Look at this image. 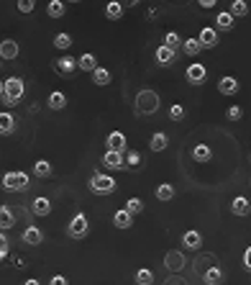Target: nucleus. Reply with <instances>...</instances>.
<instances>
[{
  "mask_svg": "<svg viewBox=\"0 0 251 285\" xmlns=\"http://www.w3.org/2000/svg\"><path fill=\"white\" fill-rule=\"evenodd\" d=\"M159 105H161V101H159V95L154 90L143 87V90L136 93V113L139 116H154L159 111Z\"/></svg>",
  "mask_w": 251,
  "mask_h": 285,
  "instance_id": "f257e3e1",
  "label": "nucleus"
},
{
  "mask_svg": "<svg viewBox=\"0 0 251 285\" xmlns=\"http://www.w3.org/2000/svg\"><path fill=\"white\" fill-rule=\"evenodd\" d=\"M3 85H5L3 103H5V105H18V103H21V98H23V93H26L23 80H21V77H8Z\"/></svg>",
  "mask_w": 251,
  "mask_h": 285,
  "instance_id": "f03ea898",
  "label": "nucleus"
},
{
  "mask_svg": "<svg viewBox=\"0 0 251 285\" xmlns=\"http://www.w3.org/2000/svg\"><path fill=\"white\" fill-rule=\"evenodd\" d=\"M29 185H31V177L26 172H5L3 175V190H8V193H23V190H29Z\"/></svg>",
  "mask_w": 251,
  "mask_h": 285,
  "instance_id": "7ed1b4c3",
  "label": "nucleus"
},
{
  "mask_svg": "<svg viewBox=\"0 0 251 285\" xmlns=\"http://www.w3.org/2000/svg\"><path fill=\"white\" fill-rule=\"evenodd\" d=\"M90 190H93L95 195H110L115 190V180L110 175H100V172H95L93 177H90Z\"/></svg>",
  "mask_w": 251,
  "mask_h": 285,
  "instance_id": "20e7f679",
  "label": "nucleus"
},
{
  "mask_svg": "<svg viewBox=\"0 0 251 285\" xmlns=\"http://www.w3.org/2000/svg\"><path fill=\"white\" fill-rule=\"evenodd\" d=\"M87 229H90L87 216L85 213H77V216H72V221L67 224V236L69 239H82V236H87Z\"/></svg>",
  "mask_w": 251,
  "mask_h": 285,
  "instance_id": "39448f33",
  "label": "nucleus"
},
{
  "mask_svg": "<svg viewBox=\"0 0 251 285\" xmlns=\"http://www.w3.org/2000/svg\"><path fill=\"white\" fill-rule=\"evenodd\" d=\"M185 77H187V83H190V85H203L205 77H208V69H205L200 62H192V65L187 67Z\"/></svg>",
  "mask_w": 251,
  "mask_h": 285,
  "instance_id": "423d86ee",
  "label": "nucleus"
},
{
  "mask_svg": "<svg viewBox=\"0 0 251 285\" xmlns=\"http://www.w3.org/2000/svg\"><path fill=\"white\" fill-rule=\"evenodd\" d=\"M164 265H167V270H169V272H182V267L187 265V260H185V254H182V252L172 249V252H167Z\"/></svg>",
  "mask_w": 251,
  "mask_h": 285,
  "instance_id": "0eeeda50",
  "label": "nucleus"
},
{
  "mask_svg": "<svg viewBox=\"0 0 251 285\" xmlns=\"http://www.w3.org/2000/svg\"><path fill=\"white\" fill-rule=\"evenodd\" d=\"M195 41L200 44V49H213V47H218V31L210 29V26H205Z\"/></svg>",
  "mask_w": 251,
  "mask_h": 285,
  "instance_id": "6e6552de",
  "label": "nucleus"
},
{
  "mask_svg": "<svg viewBox=\"0 0 251 285\" xmlns=\"http://www.w3.org/2000/svg\"><path fill=\"white\" fill-rule=\"evenodd\" d=\"M105 144H108V152H126V134L123 131H110L108 134V139H105Z\"/></svg>",
  "mask_w": 251,
  "mask_h": 285,
  "instance_id": "1a4fd4ad",
  "label": "nucleus"
},
{
  "mask_svg": "<svg viewBox=\"0 0 251 285\" xmlns=\"http://www.w3.org/2000/svg\"><path fill=\"white\" fill-rule=\"evenodd\" d=\"M218 90H220L223 95H236V93H238V80L231 77V75L220 77V80H218Z\"/></svg>",
  "mask_w": 251,
  "mask_h": 285,
  "instance_id": "9d476101",
  "label": "nucleus"
},
{
  "mask_svg": "<svg viewBox=\"0 0 251 285\" xmlns=\"http://www.w3.org/2000/svg\"><path fill=\"white\" fill-rule=\"evenodd\" d=\"M0 59H18V41L13 39L0 41Z\"/></svg>",
  "mask_w": 251,
  "mask_h": 285,
  "instance_id": "9b49d317",
  "label": "nucleus"
},
{
  "mask_svg": "<svg viewBox=\"0 0 251 285\" xmlns=\"http://www.w3.org/2000/svg\"><path fill=\"white\" fill-rule=\"evenodd\" d=\"M103 165L108 167V170H123L126 162H123V154L121 152H105L103 157Z\"/></svg>",
  "mask_w": 251,
  "mask_h": 285,
  "instance_id": "f8f14e48",
  "label": "nucleus"
},
{
  "mask_svg": "<svg viewBox=\"0 0 251 285\" xmlns=\"http://www.w3.org/2000/svg\"><path fill=\"white\" fill-rule=\"evenodd\" d=\"M44 242V234H41V229H36V226H29L23 231V244H29V247H39Z\"/></svg>",
  "mask_w": 251,
  "mask_h": 285,
  "instance_id": "ddd939ff",
  "label": "nucleus"
},
{
  "mask_svg": "<svg viewBox=\"0 0 251 285\" xmlns=\"http://www.w3.org/2000/svg\"><path fill=\"white\" fill-rule=\"evenodd\" d=\"M200 244H203V236H200V231H185L182 234V247L185 249H200Z\"/></svg>",
  "mask_w": 251,
  "mask_h": 285,
  "instance_id": "4468645a",
  "label": "nucleus"
},
{
  "mask_svg": "<svg viewBox=\"0 0 251 285\" xmlns=\"http://www.w3.org/2000/svg\"><path fill=\"white\" fill-rule=\"evenodd\" d=\"M249 211H251V203H249V198H244V195L233 198V203H231V213H233V216H246Z\"/></svg>",
  "mask_w": 251,
  "mask_h": 285,
  "instance_id": "2eb2a0df",
  "label": "nucleus"
},
{
  "mask_svg": "<svg viewBox=\"0 0 251 285\" xmlns=\"http://www.w3.org/2000/svg\"><path fill=\"white\" fill-rule=\"evenodd\" d=\"M54 69L62 72V75H72L77 69V57H62L57 65H54Z\"/></svg>",
  "mask_w": 251,
  "mask_h": 285,
  "instance_id": "dca6fc26",
  "label": "nucleus"
},
{
  "mask_svg": "<svg viewBox=\"0 0 251 285\" xmlns=\"http://www.w3.org/2000/svg\"><path fill=\"white\" fill-rule=\"evenodd\" d=\"M13 131H16V118L8 111H3L0 113V134L8 136V134H13Z\"/></svg>",
  "mask_w": 251,
  "mask_h": 285,
  "instance_id": "f3484780",
  "label": "nucleus"
},
{
  "mask_svg": "<svg viewBox=\"0 0 251 285\" xmlns=\"http://www.w3.org/2000/svg\"><path fill=\"white\" fill-rule=\"evenodd\" d=\"M174 57H177L174 49H167V47H159V49H157V62H159L161 67H169V65L174 62Z\"/></svg>",
  "mask_w": 251,
  "mask_h": 285,
  "instance_id": "a211bd4d",
  "label": "nucleus"
},
{
  "mask_svg": "<svg viewBox=\"0 0 251 285\" xmlns=\"http://www.w3.org/2000/svg\"><path fill=\"white\" fill-rule=\"evenodd\" d=\"M167 144H169L167 134H161V131L151 134V139H149V147H151V152H161V149H167Z\"/></svg>",
  "mask_w": 251,
  "mask_h": 285,
  "instance_id": "6ab92c4d",
  "label": "nucleus"
},
{
  "mask_svg": "<svg viewBox=\"0 0 251 285\" xmlns=\"http://www.w3.org/2000/svg\"><path fill=\"white\" fill-rule=\"evenodd\" d=\"M77 67L82 69V72H95V67H97V59H95V54H82V57H77Z\"/></svg>",
  "mask_w": 251,
  "mask_h": 285,
  "instance_id": "aec40b11",
  "label": "nucleus"
},
{
  "mask_svg": "<svg viewBox=\"0 0 251 285\" xmlns=\"http://www.w3.org/2000/svg\"><path fill=\"white\" fill-rule=\"evenodd\" d=\"M31 211L36 213V216H49V213H51V203H49V198H36V201L31 203Z\"/></svg>",
  "mask_w": 251,
  "mask_h": 285,
  "instance_id": "412c9836",
  "label": "nucleus"
},
{
  "mask_svg": "<svg viewBox=\"0 0 251 285\" xmlns=\"http://www.w3.org/2000/svg\"><path fill=\"white\" fill-rule=\"evenodd\" d=\"M93 83H95L97 87H105V85H110V72H108L105 67H100V65H97V67H95V72H93Z\"/></svg>",
  "mask_w": 251,
  "mask_h": 285,
  "instance_id": "4be33fe9",
  "label": "nucleus"
},
{
  "mask_svg": "<svg viewBox=\"0 0 251 285\" xmlns=\"http://www.w3.org/2000/svg\"><path fill=\"white\" fill-rule=\"evenodd\" d=\"M210 157H213V152H210L208 144H197L192 149V159H195V162H210Z\"/></svg>",
  "mask_w": 251,
  "mask_h": 285,
  "instance_id": "5701e85b",
  "label": "nucleus"
},
{
  "mask_svg": "<svg viewBox=\"0 0 251 285\" xmlns=\"http://www.w3.org/2000/svg\"><path fill=\"white\" fill-rule=\"evenodd\" d=\"M16 224V216H13V211L8 208V206H0V229H11Z\"/></svg>",
  "mask_w": 251,
  "mask_h": 285,
  "instance_id": "b1692460",
  "label": "nucleus"
},
{
  "mask_svg": "<svg viewBox=\"0 0 251 285\" xmlns=\"http://www.w3.org/2000/svg\"><path fill=\"white\" fill-rule=\"evenodd\" d=\"M64 105H67V95H64V93L54 90V93L49 95V108H51V111H62Z\"/></svg>",
  "mask_w": 251,
  "mask_h": 285,
  "instance_id": "393cba45",
  "label": "nucleus"
},
{
  "mask_svg": "<svg viewBox=\"0 0 251 285\" xmlns=\"http://www.w3.org/2000/svg\"><path fill=\"white\" fill-rule=\"evenodd\" d=\"M131 221H133V216H131V213H126L123 208L113 213V224L118 226V229H128V226H131Z\"/></svg>",
  "mask_w": 251,
  "mask_h": 285,
  "instance_id": "a878e982",
  "label": "nucleus"
},
{
  "mask_svg": "<svg viewBox=\"0 0 251 285\" xmlns=\"http://www.w3.org/2000/svg\"><path fill=\"white\" fill-rule=\"evenodd\" d=\"M126 167H131V170H141L143 167V157L139 152H128V157H123Z\"/></svg>",
  "mask_w": 251,
  "mask_h": 285,
  "instance_id": "bb28decb",
  "label": "nucleus"
},
{
  "mask_svg": "<svg viewBox=\"0 0 251 285\" xmlns=\"http://www.w3.org/2000/svg\"><path fill=\"white\" fill-rule=\"evenodd\" d=\"M157 198H159V201H164V203H167V201H172V198H174V188H172L169 183H161L159 188H157Z\"/></svg>",
  "mask_w": 251,
  "mask_h": 285,
  "instance_id": "cd10ccee",
  "label": "nucleus"
},
{
  "mask_svg": "<svg viewBox=\"0 0 251 285\" xmlns=\"http://www.w3.org/2000/svg\"><path fill=\"white\" fill-rule=\"evenodd\" d=\"M123 211L131 213V216H136V213L143 211V201H141V198H128V201H126V208H123Z\"/></svg>",
  "mask_w": 251,
  "mask_h": 285,
  "instance_id": "c85d7f7f",
  "label": "nucleus"
},
{
  "mask_svg": "<svg viewBox=\"0 0 251 285\" xmlns=\"http://www.w3.org/2000/svg\"><path fill=\"white\" fill-rule=\"evenodd\" d=\"M105 16H108L110 21H118L121 16H123V5H121V3H108V5H105Z\"/></svg>",
  "mask_w": 251,
  "mask_h": 285,
  "instance_id": "c756f323",
  "label": "nucleus"
},
{
  "mask_svg": "<svg viewBox=\"0 0 251 285\" xmlns=\"http://www.w3.org/2000/svg\"><path fill=\"white\" fill-rule=\"evenodd\" d=\"M182 51L187 57H197V54H200V44H197L195 39H185L182 41Z\"/></svg>",
  "mask_w": 251,
  "mask_h": 285,
  "instance_id": "7c9ffc66",
  "label": "nucleus"
},
{
  "mask_svg": "<svg viewBox=\"0 0 251 285\" xmlns=\"http://www.w3.org/2000/svg\"><path fill=\"white\" fill-rule=\"evenodd\" d=\"M215 26H218V29H223V31H228L231 26H233V16L226 13V11L218 13V16H215Z\"/></svg>",
  "mask_w": 251,
  "mask_h": 285,
  "instance_id": "2f4dec72",
  "label": "nucleus"
},
{
  "mask_svg": "<svg viewBox=\"0 0 251 285\" xmlns=\"http://www.w3.org/2000/svg\"><path fill=\"white\" fill-rule=\"evenodd\" d=\"M231 16H233V18H238V16H246L249 13V5L244 3V0H233V3H231V11H228Z\"/></svg>",
  "mask_w": 251,
  "mask_h": 285,
  "instance_id": "473e14b6",
  "label": "nucleus"
},
{
  "mask_svg": "<svg viewBox=\"0 0 251 285\" xmlns=\"http://www.w3.org/2000/svg\"><path fill=\"white\" fill-rule=\"evenodd\" d=\"M47 13L51 16V18H62V16H64V3H59V0H51V3L47 5Z\"/></svg>",
  "mask_w": 251,
  "mask_h": 285,
  "instance_id": "72a5a7b5",
  "label": "nucleus"
},
{
  "mask_svg": "<svg viewBox=\"0 0 251 285\" xmlns=\"http://www.w3.org/2000/svg\"><path fill=\"white\" fill-rule=\"evenodd\" d=\"M161 47H167V49H177V47H182V39H179V34L177 31H169L167 36H164V44Z\"/></svg>",
  "mask_w": 251,
  "mask_h": 285,
  "instance_id": "f704fd0d",
  "label": "nucleus"
},
{
  "mask_svg": "<svg viewBox=\"0 0 251 285\" xmlns=\"http://www.w3.org/2000/svg\"><path fill=\"white\" fill-rule=\"evenodd\" d=\"M33 172L39 177H49L51 175V165L47 162V159H39V162H33Z\"/></svg>",
  "mask_w": 251,
  "mask_h": 285,
  "instance_id": "c9c22d12",
  "label": "nucleus"
},
{
  "mask_svg": "<svg viewBox=\"0 0 251 285\" xmlns=\"http://www.w3.org/2000/svg\"><path fill=\"white\" fill-rule=\"evenodd\" d=\"M220 280H223V272L218 267H210V270L205 272V285H218Z\"/></svg>",
  "mask_w": 251,
  "mask_h": 285,
  "instance_id": "e433bc0d",
  "label": "nucleus"
},
{
  "mask_svg": "<svg viewBox=\"0 0 251 285\" xmlns=\"http://www.w3.org/2000/svg\"><path fill=\"white\" fill-rule=\"evenodd\" d=\"M54 47H57V49H69L72 47V36L64 34V31L57 34V36H54Z\"/></svg>",
  "mask_w": 251,
  "mask_h": 285,
  "instance_id": "4c0bfd02",
  "label": "nucleus"
},
{
  "mask_svg": "<svg viewBox=\"0 0 251 285\" xmlns=\"http://www.w3.org/2000/svg\"><path fill=\"white\" fill-rule=\"evenodd\" d=\"M136 283H139V285H151V283H154V272L143 267V270L136 272Z\"/></svg>",
  "mask_w": 251,
  "mask_h": 285,
  "instance_id": "58836bf2",
  "label": "nucleus"
},
{
  "mask_svg": "<svg viewBox=\"0 0 251 285\" xmlns=\"http://www.w3.org/2000/svg\"><path fill=\"white\" fill-rule=\"evenodd\" d=\"M169 118H172V121H182L185 118V108H182V105H172V108H169Z\"/></svg>",
  "mask_w": 251,
  "mask_h": 285,
  "instance_id": "ea45409f",
  "label": "nucleus"
},
{
  "mask_svg": "<svg viewBox=\"0 0 251 285\" xmlns=\"http://www.w3.org/2000/svg\"><path fill=\"white\" fill-rule=\"evenodd\" d=\"M8 247H11V242H8V236L0 231V260H5V257H8Z\"/></svg>",
  "mask_w": 251,
  "mask_h": 285,
  "instance_id": "a19ab883",
  "label": "nucleus"
},
{
  "mask_svg": "<svg viewBox=\"0 0 251 285\" xmlns=\"http://www.w3.org/2000/svg\"><path fill=\"white\" fill-rule=\"evenodd\" d=\"M33 8H36L33 0H21V3H18V11H21V13H31Z\"/></svg>",
  "mask_w": 251,
  "mask_h": 285,
  "instance_id": "79ce46f5",
  "label": "nucleus"
},
{
  "mask_svg": "<svg viewBox=\"0 0 251 285\" xmlns=\"http://www.w3.org/2000/svg\"><path fill=\"white\" fill-rule=\"evenodd\" d=\"M228 118L231 121H238L241 118V108H238V105H231V108H228Z\"/></svg>",
  "mask_w": 251,
  "mask_h": 285,
  "instance_id": "37998d69",
  "label": "nucleus"
},
{
  "mask_svg": "<svg viewBox=\"0 0 251 285\" xmlns=\"http://www.w3.org/2000/svg\"><path fill=\"white\" fill-rule=\"evenodd\" d=\"M49 285H69V283H67L64 275H54V278L49 280Z\"/></svg>",
  "mask_w": 251,
  "mask_h": 285,
  "instance_id": "c03bdc74",
  "label": "nucleus"
},
{
  "mask_svg": "<svg viewBox=\"0 0 251 285\" xmlns=\"http://www.w3.org/2000/svg\"><path fill=\"white\" fill-rule=\"evenodd\" d=\"M244 270H251V247L244 252Z\"/></svg>",
  "mask_w": 251,
  "mask_h": 285,
  "instance_id": "a18cd8bd",
  "label": "nucleus"
},
{
  "mask_svg": "<svg viewBox=\"0 0 251 285\" xmlns=\"http://www.w3.org/2000/svg\"><path fill=\"white\" fill-rule=\"evenodd\" d=\"M200 5H203V8H213V5H215V0H203Z\"/></svg>",
  "mask_w": 251,
  "mask_h": 285,
  "instance_id": "49530a36",
  "label": "nucleus"
},
{
  "mask_svg": "<svg viewBox=\"0 0 251 285\" xmlns=\"http://www.w3.org/2000/svg\"><path fill=\"white\" fill-rule=\"evenodd\" d=\"M23 285H41V283H39V280H36V278H29V280H26Z\"/></svg>",
  "mask_w": 251,
  "mask_h": 285,
  "instance_id": "de8ad7c7",
  "label": "nucleus"
},
{
  "mask_svg": "<svg viewBox=\"0 0 251 285\" xmlns=\"http://www.w3.org/2000/svg\"><path fill=\"white\" fill-rule=\"evenodd\" d=\"M3 93H5V85L0 83V101H3Z\"/></svg>",
  "mask_w": 251,
  "mask_h": 285,
  "instance_id": "09e8293b",
  "label": "nucleus"
},
{
  "mask_svg": "<svg viewBox=\"0 0 251 285\" xmlns=\"http://www.w3.org/2000/svg\"><path fill=\"white\" fill-rule=\"evenodd\" d=\"M182 285H185V283H182Z\"/></svg>",
  "mask_w": 251,
  "mask_h": 285,
  "instance_id": "8fccbe9b",
  "label": "nucleus"
}]
</instances>
